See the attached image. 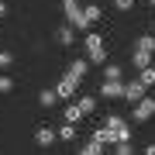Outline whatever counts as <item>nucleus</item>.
Here are the masks:
<instances>
[{"label": "nucleus", "mask_w": 155, "mask_h": 155, "mask_svg": "<svg viewBox=\"0 0 155 155\" xmlns=\"http://www.w3.org/2000/svg\"><path fill=\"white\" fill-rule=\"evenodd\" d=\"M62 14H66V21L72 24L76 31H90V14H86V7L79 4V0H62Z\"/></svg>", "instance_id": "obj_1"}, {"label": "nucleus", "mask_w": 155, "mask_h": 155, "mask_svg": "<svg viewBox=\"0 0 155 155\" xmlns=\"http://www.w3.org/2000/svg\"><path fill=\"white\" fill-rule=\"evenodd\" d=\"M83 45H86V59H90V62H97V66H104V62H107L104 35H97V31H83Z\"/></svg>", "instance_id": "obj_2"}, {"label": "nucleus", "mask_w": 155, "mask_h": 155, "mask_svg": "<svg viewBox=\"0 0 155 155\" xmlns=\"http://www.w3.org/2000/svg\"><path fill=\"white\" fill-rule=\"evenodd\" d=\"M76 90H79V76H72V72H66V76L59 79L55 93H59V100H72V97H76Z\"/></svg>", "instance_id": "obj_3"}, {"label": "nucleus", "mask_w": 155, "mask_h": 155, "mask_svg": "<svg viewBox=\"0 0 155 155\" xmlns=\"http://www.w3.org/2000/svg\"><path fill=\"white\" fill-rule=\"evenodd\" d=\"M152 117H155V97H148V93H145L141 100H138V104H134V121H152Z\"/></svg>", "instance_id": "obj_4"}, {"label": "nucleus", "mask_w": 155, "mask_h": 155, "mask_svg": "<svg viewBox=\"0 0 155 155\" xmlns=\"http://www.w3.org/2000/svg\"><path fill=\"white\" fill-rule=\"evenodd\" d=\"M100 97H104V100H121L124 97V83H121V79H104Z\"/></svg>", "instance_id": "obj_5"}, {"label": "nucleus", "mask_w": 155, "mask_h": 155, "mask_svg": "<svg viewBox=\"0 0 155 155\" xmlns=\"http://www.w3.org/2000/svg\"><path fill=\"white\" fill-rule=\"evenodd\" d=\"M145 93H148V86H141V79H134V83H124V100H131V107L138 104Z\"/></svg>", "instance_id": "obj_6"}, {"label": "nucleus", "mask_w": 155, "mask_h": 155, "mask_svg": "<svg viewBox=\"0 0 155 155\" xmlns=\"http://www.w3.org/2000/svg\"><path fill=\"white\" fill-rule=\"evenodd\" d=\"M55 138H59V131H55V127H38V131H35V141H38L41 148L55 145Z\"/></svg>", "instance_id": "obj_7"}, {"label": "nucleus", "mask_w": 155, "mask_h": 155, "mask_svg": "<svg viewBox=\"0 0 155 155\" xmlns=\"http://www.w3.org/2000/svg\"><path fill=\"white\" fill-rule=\"evenodd\" d=\"M55 38H59V45H72V41H76V28H72V24L66 21V24H62V28L55 31Z\"/></svg>", "instance_id": "obj_8"}, {"label": "nucleus", "mask_w": 155, "mask_h": 155, "mask_svg": "<svg viewBox=\"0 0 155 155\" xmlns=\"http://www.w3.org/2000/svg\"><path fill=\"white\" fill-rule=\"evenodd\" d=\"M79 152H83V155H100V152H107V145H104V141H97V138H90Z\"/></svg>", "instance_id": "obj_9"}, {"label": "nucleus", "mask_w": 155, "mask_h": 155, "mask_svg": "<svg viewBox=\"0 0 155 155\" xmlns=\"http://www.w3.org/2000/svg\"><path fill=\"white\" fill-rule=\"evenodd\" d=\"M138 79H141V86H155V66H145V69H138Z\"/></svg>", "instance_id": "obj_10"}, {"label": "nucleus", "mask_w": 155, "mask_h": 155, "mask_svg": "<svg viewBox=\"0 0 155 155\" xmlns=\"http://www.w3.org/2000/svg\"><path fill=\"white\" fill-rule=\"evenodd\" d=\"M134 69H145V66H152V52H141V48H134Z\"/></svg>", "instance_id": "obj_11"}, {"label": "nucleus", "mask_w": 155, "mask_h": 155, "mask_svg": "<svg viewBox=\"0 0 155 155\" xmlns=\"http://www.w3.org/2000/svg\"><path fill=\"white\" fill-rule=\"evenodd\" d=\"M76 107L83 110V117H90V114L97 110V100H93V97H79V100H76Z\"/></svg>", "instance_id": "obj_12"}, {"label": "nucleus", "mask_w": 155, "mask_h": 155, "mask_svg": "<svg viewBox=\"0 0 155 155\" xmlns=\"http://www.w3.org/2000/svg\"><path fill=\"white\" fill-rule=\"evenodd\" d=\"M62 121H69V124H79V121H83V110H79L76 104H69V107H66V117H62Z\"/></svg>", "instance_id": "obj_13"}, {"label": "nucleus", "mask_w": 155, "mask_h": 155, "mask_svg": "<svg viewBox=\"0 0 155 155\" xmlns=\"http://www.w3.org/2000/svg\"><path fill=\"white\" fill-rule=\"evenodd\" d=\"M134 48H141V52H152V55H155V35H141Z\"/></svg>", "instance_id": "obj_14"}, {"label": "nucleus", "mask_w": 155, "mask_h": 155, "mask_svg": "<svg viewBox=\"0 0 155 155\" xmlns=\"http://www.w3.org/2000/svg\"><path fill=\"white\" fill-rule=\"evenodd\" d=\"M72 138H76V124H69V121H66V124L59 127V141H72Z\"/></svg>", "instance_id": "obj_15"}, {"label": "nucleus", "mask_w": 155, "mask_h": 155, "mask_svg": "<svg viewBox=\"0 0 155 155\" xmlns=\"http://www.w3.org/2000/svg\"><path fill=\"white\" fill-rule=\"evenodd\" d=\"M55 100H59V93H55V90H41V93H38V104H41V107H52Z\"/></svg>", "instance_id": "obj_16"}, {"label": "nucleus", "mask_w": 155, "mask_h": 155, "mask_svg": "<svg viewBox=\"0 0 155 155\" xmlns=\"http://www.w3.org/2000/svg\"><path fill=\"white\" fill-rule=\"evenodd\" d=\"M69 72H72V76H79V79H83V76H86V59H76V62L69 66Z\"/></svg>", "instance_id": "obj_17"}, {"label": "nucleus", "mask_w": 155, "mask_h": 155, "mask_svg": "<svg viewBox=\"0 0 155 155\" xmlns=\"http://www.w3.org/2000/svg\"><path fill=\"white\" fill-rule=\"evenodd\" d=\"M114 152H117V155H131V152H134V148H131V138H127V141H117Z\"/></svg>", "instance_id": "obj_18"}, {"label": "nucleus", "mask_w": 155, "mask_h": 155, "mask_svg": "<svg viewBox=\"0 0 155 155\" xmlns=\"http://www.w3.org/2000/svg\"><path fill=\"white\" fill-rule=\"evenodd\" d=\"M104 79H121V66H104Z\"/></svg>", "instance_id": "obj_19"}, {"label": "nucleus", "mask_w": 155, "mask_h": 155, "mask_svg": "<svg viewBox=\"0 0 155 155\" xmlns=\"http://www.w3.org/2000/svg\"><path fill=\"white\" fill-rule=\"evenodd\" d=\"M86 14H90V21H100V17H104V7L90 4V7H86Z\"/></svg>", "instance_id": "obj_20"}, {"label": "nucleus", "mask_w": 155, "mask_h": 155, "mask_svg": "<svg viewBox=\"0 0 155 155\" xmlns=\"http://www.w3.org/2000/svg\"><path fill=\"white\" fill-rule=\"evenodd\" d=\"M14 90V79L11 76H0V93H11Z\"/></svg>", "instance_id": "obj_21"}, {"label": "nucleus", "mask_w": 155, "mask_h": 155, "mask_svg": "<svg viewBox=\"0 0 155 155\" xmlns=\"http://www.w3.org/2000/svg\"><path fill=\"white\" fill-rule=\"evenodd\" d=\"M134 0H114V11H131Z\"/></svg>", "instance_id": "obj_22"}, {"label": "nucleus", "mask_w": 155, "mask_h": 155, "mask_svg": "<svg viewBox=\"0 0 155 155\" xmlns=\"http://www.w3.org/2000/svg\"><path fill=\"white\" fill-rule=\"evenodd\" d=\"M11 62H14V55H11V52H0V69H7Z\"/></svg>", "instance_id": "obj_23"}, {"label": "nucleus", "mask_w": 155, "mask_h": 155, "mask_svg": "<svg viewBox=\"0 0 155 155\" xmlns=\"http://www.w3.org/2000/svg\"><path fill=\"white\" fill-rule=\"evenodd\" d=\"M7 14V4H4V0H0V17H4Z\"/></svg>", "instance_id": "obj_24"}, {"label": "nucleus", "mask_w": 155, "mask_h": 155, "mask_svg": "<svg viewBox=\"0 0 155 155\" xmlns=\"http://www.w3.org/2000/svg\"><path fill=\"white\" fill-rule=\"evenodd\" d=\"M145 152H148V155H155V145H148V148H145Z\"/></svg>", "instance_id": "obj_25"}, {"label": "nucleus", "mask_w": 155, "mask_h": 155, "mask_svg": "<svg viewBox=\"0 0 155 155\" xmlns=\"http://www.w3.org/2000/svg\"><path fill=\"white\" fill-rule=\"evenodd\" d=\"M148 4H152V7H155V0H148Z\"/></svg>", "instance_id": "obj_26"}]
</instances>
